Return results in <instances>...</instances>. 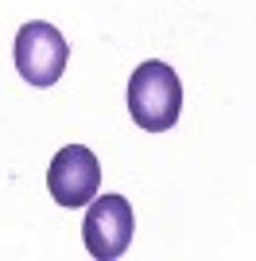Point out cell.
<instances>
[{"label": "cell", "mask_w": 256, "mask_h": 261, "mask_svg": "<svg viewBox=\"0 0 256 261\" xmlns=\"http://www.w3.org/2000/svg\"><path fill=\"white\" fill-rule=\"evenodd\" d=\"M124 98H128V113H132V121L140 129L163 133L182 113V82L167 63L151 59V63H140L132 70Z\"/></svg>", "instance_id": "1"}, {"label": "cell", "mask_w": 256, "mask_h": 261, "mask_svg": "<svg viewBox=\"0 0 256 261\" xmlns=\"http://www.w3.org/2000/svg\"><path fill=\"white\" fill-rule=\"evenodd\" d=\"M70 47H66L62 32L43 20H31L16 32V70L23 74V82L31 86H54L66 70Z\"/></svg>", "instance_id": "2"}, {"label": "cell", "mask_w": 256, "mask_h": 261, "mask_svg": "<svg viewBox=\"0 0 256 261\" xmlns=\"http://www.w3.org/2000/svg\"><path fill=\"white\" fill-rule=\"evenodd\" d=\"M132 226H136V218H132V207L124 195H93L82 222V242L89 257L101 261L120 257L132 246Z\"/></svg>", "instance_id": "3"}, {"label": "cell", "mask_w": 256, "mask_h": 261, "mask_svg": "<svg viewBox=\"0 0 256 261\" xmlns=\"http://www.w3.org/2000/svg\"><path fill=\"white\" fill-rule=\"evenodd\" d=\"M47 187L58 207H85L101 187V164L85 144H66L54 152L51 168H47Z\"/></svg>", "instance_id": "4"}]
</instances>
